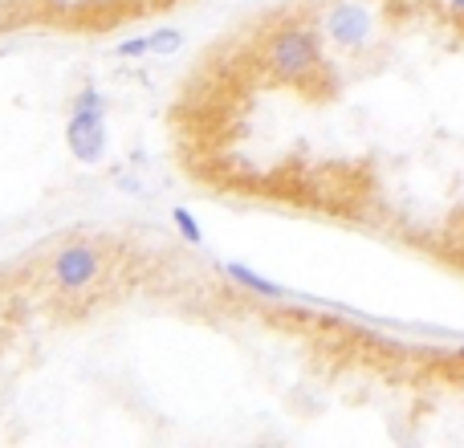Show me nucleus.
I'll return each mask as SVG.
<instances>
[{
  "label": "nucleus",
  "instance_id": "nucleus-1",
  "mask_svg": "<svg viewBox=\"0 0 464 448\" xmlns=\"http://www.w3.org/2000/svg\"><path fill=\"white\" fill-rule=\"evenodd\" d=\"M322 33L305 24H281L261 41V65L281 86H310L322 73Z\"/></svg>",
  "mask_w": 464,
  "mask_h": 448
},
{
  "label": "nucleus",
  "instance_id": "nucleus-2",
  "mask_svg": "<svg viewBox=\"0 0 464 448\" xmlns=\"http://www.w3.org/2000/svg\"><path fill=\"white\" fill-rule=\"evenodd\" d=\"M106 278V253L90 240H70L49 261V286L57 294H90Z\"/></svg>",
  "mask_w": 464,
  "mask_h": 448
},
{
  "label": "nucleus",
  "instance_id": "nucleus-3",
  "mask_svg": "<svg viewBox=\"0 0 464 448\" xmlns=\"http://www.w3.org/2000/svg\"><path fill=\"white\" fill-rule=\"evenodd\" d=\"M375 13L362 0H334L318 16V33L343 54H362L375 41Z\"/></svg>",
  "mask_w": 464,
  "mask_h": 448
},
{
  "label": "nucleus",
  "instance_id": "nucleus-4",
  "mask_svg": "<svg viewBox=\"0 0 464 448\" xmlns=\"http://www.w3.org/2000/svg\"><path fill=\"white\" fill-rule=\"evenodd\" d=\"M65 147L78 163H102L106 147H111V131H106V111H70L65 122Z\"/></svg>",
  "mask_w": 464,
  "mask_h": 448
},
{
  "label": "nucleus",
  "instance_id": "nucleus-5",
  "mask_svg": "<svg viewBox=\"0 0 464 448\" xmlns=\"http://www.w3.org/2000/svg\"><path fill=\"white\" fill-rule=\"evenodd\" d=\"M225 278L237 281L240 289H248L253 297H265V302H285V289H281L277 281L261 278L256 269H248V265H240V261H225Z\"/></svg>",
  "mask_w": 464,
  "mask_h": 448
},
{
  "label": "nucleus",
  "instance_id": "nucleus-6",
  "mask_svg": "<svg viewBox=\"0 0 464 448\" xmlns=\"http://www.w3.org/2000/svg\"><path fill=\"white\" fill-rule=\"evenodd\" d=\"M147 37H151V54H155V57H176L179 49H184V33L171 29V24H163V29H155V33H147Z\"/></svg>",
  "mask_w": 464,
  "mask_h": 448
},
{
  "label": "nucleus",
  "instance_id": "nucleus-7",
  "mask_svg": "<svg viewBox=\"0 0 464 448\" xmlns=\"http://www.w3.org/2000/svg\"><path fill=\"white\" fill-rule=\"evenodd\" d=\"M171 224H176V232L188 240V245H196V248L204 245V229H200V220H196L192 212L184 209V204H176V209H171Z\"/></svg>",
  "mask_w": 464,
  "mask_h": 448
},
{
  "label": "nucleus",
  "instance_id": "nucleus-8",
  "mask_svg": "<svg viewBox=\"0 0 464 448\" xmlns=\"http://www.w3.org/2000/svg\"><path fill=\"white\" fill-rule=\"evenodd\" d=\"M114 54L119 57H143V54H151V37H127V41L114 45Z\"/></svg>",
  "mask_w": 464,
  "mask_h": 448
},
{
  "label": "nucleus",
  "instance_id": "nucleus-9",
  "mask_svg": "<svg viewBox=\"0 0 464 448\" xmlns=\"http://www.w3.org/2000/svg\"><path fill=\"white\" fill-rule=\"evenodd\" d=\"M73 111H106V98L98 94L94 86H86L78 98H73Z\"/></svg>",
  "mask_w": 464,
  "mask_h": 448
},
{
  "label": "nucleus",
  "instance_id": "nucleus-10",
  "mask_svg": "<svg viewBox=\"0 0 464 448\" xmlns=\"http://www.w3.org/2000/svg\"><path fill=\"white\" fill-rule=\"evenodd\" d=\"M440 5L444 16H452V21H464V0H436Z\"/></svg>",
  "mask_w": 464,
  "mask_h": 448
},
{
  "label": "nucleus",
  "instance_id": "nucleus-11",
  "mask_svg": "<svg viewBox=\"0 0 464 448\" xmlns=\"http://www.w3.org/2000/svg\"><path fill=\"white\" fill-rule=\"evenodd\" d=\"M5 16H8V0H0V24H5Z\"/></svg>",
  "mask_w": 464,
  "mask_h": 448
}]
</instances>
